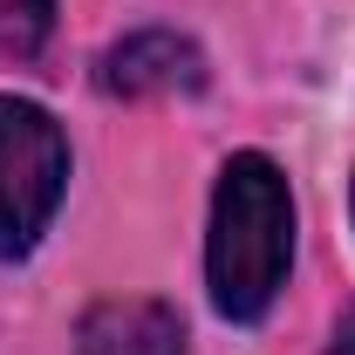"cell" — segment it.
<instances>
[{
  "instance_id": "5b68a950",
  "label": "cell",
  "mask_w": 355,
  "mask_h": 355,
  "mask_svg": "<svg viewBox=\"0 0 355 355\" xmlns=\"http://www.w3.org/2000/svg\"><path fill=\"white\" fill-rule=\"evenodd\" d=\"M328 355H355V314L342 321V328H335V349H328Z\"/></svg>"
},
{
  "instance_id": "277c9868",
  "label": "cell",
  "mask_w": 355,
  "mask_h": 355,
  "mask_svg": "<svg viewBox=\"0 0 355 355\" xmlns=\"http://www.w3.org/2000/svg\"><path fill=\"white\" fill-rule=\"evenodd\" d=\"M55 28V0H0V55H35Z\"/></svg>"
},
{
  "instance_id": "6da1fadb",
  "label": "cell",
  "mask_w": 355,
  "mask_h": 355,
  "mask_svg": "<svg viewBox=\"0 0 355 355\" xmlns=\"http://www.w3.org/2000/svg\"><path fill=\"white\" fill-rule=\"evenodd\" d=\"M294 260V198L273 157L239 150L219 171L212 198V239H205V273H212V308L225 321H260L287 280Z\"/></svg>"
},
{
  "instance_id": "7a4b0ae2",
  "label": "cell",
  "mask_w": 355,
  "mask_h": 355,
  "mask_svg": "<svg viewBox=\"0 0 355 355\" xmlns=\"http://www.w3.org/2000/svg\"><path fill=\"white\" fill-rule=\"evenodd\" d=\"M69 191V144L42 103L0 96V260H21Z\"/></svg>"
},
{
  "instance_id": "3957f363",
  "label": "cell",
  "mask_w": 355,
  "mask_h": 355,
  "mask_svg": "<svg viewBox=\"0 0 355 355\" xmlns=\"http://www.w3.org/2000/svg\"><path fill=\"white\" fill-rule=\"evenodd\" d=\"M76 355H184V328L157 301H110L83 321Z\"/></svg>"
}]
</instances>
